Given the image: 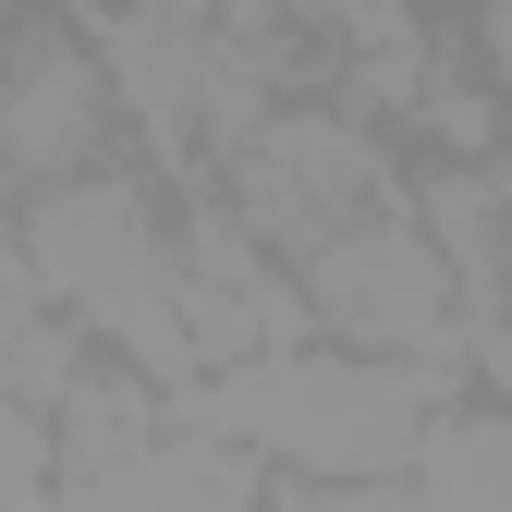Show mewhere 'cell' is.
I'll return each mask as SVG.
<instances>
[{"mask_svg":"<svg viewBox=\"0 0 512 512\" xmlns=\"http://www.w3.org/2000/svg\"><path fill=\"white\" fill-rule=\"evenodd\" d=\"M220 439H256L305 476H391L427 439V366L391 354H244L208 403Z\"/></svg>","mask_w":512,"mask_h":512,"instance_id":"1","label":"cell"},{"mask_svg":"<svg viewBox=\"0 0 512 512\" xmlns=\"http://www.w3.org/2000/svg\"><path fill=\"white\" fill-rule=\"evenodd\" d=\"M415 512H512V427L452 415L415 439Z\"/></svg>","mask_w":512,"mask_h":512,"instance_id":"8","label":"cell"},{"mask_svg":"<svg viewBox=\"0 0 512 512\" xmlns=\"http://www.w3.org/2000/svg\"><path fill=\"white\" fill-rule=\"evenodd\" d=\"M232 196H244V232L269 244H330L342 220L378 208V159L354 122H256L232 147Z\"/></svg>","mask_w":512,"mask_h":512,"instance_id":"5","label":"cell"},{"mask_svg":"<svg viewBox=\"0 0 512 512\" xmlns=\"http://www.w3.org/2000/svg\"><path fill=\"white\" fill-rule=\"evenodd\" d=\"M0 74H13V25H0Z\"/></svg>","mask_w":512,"mask_h":512,"instance_id":"13","label":"cell"},{"mask_svg":"<svg viewBox=\"0 0 512 512\" xmlns=\"http://www.w3.org/2000/svg\"><path fill=\"white\" fill-rule=\"evenodd\" d=\"M488 61L512 74V0H488Z\"/></svg>","mask_w":512,"mask_h":512,"instance_id":"11","label":"cell"},{"mask_svg":"<svg viewBox=\"0 0 512 512\" xmlns=\"http://www.w3.org/2000/svg\"><path fill=\"white\" fill-rule=\"evenodd\" d=\"M244 464L208 452V439H183V452H159V439H135V452L86 464L74 488H61V512H244Z\"/></svg>","mask_w":512,"mask_h":512,"instance_id":"7","label":"cell"},{"mask_svg":"<svg viewBox=\"0 0 512 512\" xmlns=\"http://www.w3.org/2000/svg\"><path fill=\"white\" fill-rule=\"evenodd\" d=\"M98 37H110L98 74L135 98L159 135H183V147H196V135L244 147L256 135V61L220 37V0H122Z\"/></svg>","mask_w":512,"mask_h":512,"instance_id":"3","label":"cell"},{"mask_svg":"<svg viewBox=\"0 0 512 512\" xmlns=\"http://www.w3.org/2000/svg\"><path fill=\"white\" fill-rule=\"evenodd\" d=\"M452 256L403 220H342L330 244H305V317H330V330L378 342V354H439L452 342Z\"/></svg>","mask_w":512,"mask_h":512,"instance_id":"4","label":"cell"},{"mask_svg":"<svg viewBox=\"0 0 512 512\" xmlns=\"http://www.w3.org/2000/svg\"><path fill=\"white\" fill-rule=\"evenodd\" d=\"M25 305H49V293H37V269H25V232H0V317H25Z\"/></svg>","mask_w":512,"mask_h":512,"instance_id":"10","label":"cell"},{"mask_svg":"<svg viewBox=\"0 0 512 512\" xmlns=\"http://www.w3.org/2000/svg\"><path fill=\"white\" fill-rule=\"evenodd\" d=\"M98 110H110V74L74 37H13V74H0V171H37V183L86 171Z\"/></svg>","mask_w":512,"mask_h":512,"instance_id":"6","label":"cell"},{"mask_svg":"<svg viewBox=\"0 0 512 512\" xmlns=\"http://www.w3.org/2000/svg\"><path fill=\"white\" fill-rule=\"evenodd\" d=\"M500 378H512V317H500Z\"/></svg>","mask_w":512,"mask_h":512,"instance_id":"12","label":"cell"},{"mask_svg":"<svg viewBox=\"0 0 512 512\" xmlns=\"http://www.w3.org/2000/svg\"><path fill=\"white\" fill-rule=\"evenodd\" d=\"M25 269H37V293L86 305L147 378L196 366V342H183V317H171V256H159V220H147L135 183L61 171L49 196H37V220H25Z\"/></svg>","mask_w":512,"mask_h":512,"instance_id":"2","label":"cell"},{"mask_svg":"<svg viewBox=\"0 0 512 512\" xmlns=\"http://www.w3.org/2000/svg\"><path fill=\"white\" fill-rule=\"evenodd\" d=\"M281 512H415V500H403L391 476H317V488H305V500H281Z\"/></svg>","mask_w":512,"mask_h":512,"instance_id":"9","label":"cell"}]
</instances>
